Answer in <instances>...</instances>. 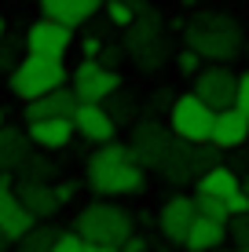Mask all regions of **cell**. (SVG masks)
<instances>
[{"label": "cell", "mask_w": 249, "mask_h": 252, "mask_svg": "<svg viewBox=\"0 0 249 252\" xmlns=\"http://www.w3.org/2000/svg\"><path fill=\"white\" fill-rule=\"evenodd\" d=\"M84 183L96 197H132L147 187V168L132 158L128 143H99L84 164Z\"/></svg>", "instance_id": "obj_1"}, {"label": "cell", "mask_w": 249, "mask_h": 252, "mask_svg": "<svg viewBox=\"0 0 249 252\" xmlns=\"http://www.w3.org/2000/svg\"><path fill=\"white\" fill-rule=\"evenodd\" d=\"M183 40H187V48H194L202 59H209V63H231V59L242 51L246 33H242V22L231 11L202 7V11H194L191 19H187Z\"/></svg>", "instance_id": "obj_2"}, {"label": "cell", "mask_w": 249, "mask_h": 252, "mask_svg": "<svg viewBox=\"0 0 249 252\" xmlns=\"http://www.w3.org/2000/svg\"><path fill=\"white\" fill-rule=\"evenodd\" d=\"M125 55L136 63V69L143 73H158L161 66L173 59V40H169V30L161 22V15L154 11H143L140 19L125 30Z\"/></svg>", "instance_id": "obj_3"}, {"label": "cell", "mask_w": 249, "mask_h": 252, "mask_svg": "<svg viewBox=\"0 0 249 252\" xmlns=\"http://www.w3.org/2000/svg\"><path fill=\"white\" fill-rule=\"evenodd\" d=\"M73 230L96 245H125L136 234V220L117 201H92L73 216Z\"/></svg>", "instance_id": "obj_4"}, {"label": "cell", "mask_w": 249, "mask_h": 252, "mask_svg": "<svg viewBox=\"0 0 249 252\" xmlns=\"http://www.w3.org/2000/svg\"><path fill=\"white\" fill-rule=\"evenodd\" d=\"M70 81V69L63 66V59H51V55H33L26 51L22 63L7 73V88H11L15 99L30 102V99H40V95L63 88Z\"/></svg>", "instance_id": "obj_5"}, {"label": "cell", "mask_w": 249, "mask_h": 252, "mask_svg": "<svg viewBox=\"0 0 249 252\" xmlns=\"http://www.w3.org/2000/svg\"><path fill=\"white\" fill-rule=\"evenodd\" d=\"M213 121H216V110H213L198 92L176 95L173 106H169V128H173L179 139L194 143V146L209 143V135H213Z\"/></svg>", "instance_id": "obj_6"}, {"label": "cell", "mask_w": 249, "mask_h": 252, "mask_svg": "<svg viewBox=\"0 0 249 252\" xmlns=\"http://www.w3.org/2000/svg\"><path fill=\"white\" fill-rule=\"evenodd\" d=\"M70 88L81 102H107L114 92H121V73L99 59H81V66L70 73Z\"/></svg>", "instance_id": "obj_7"}, {"label": "cell", "mask_w": 249, "mask_h": 252, "mask_svg": "<svg viewBox=\"0 0 249 252\" xmlns=\"http://www.w3.org/2000/svg\"><path fill=\"white\" fill-rule=\"evenodd\" d=\"M173 143H176V132L169 125H161V121H154V117L140 121L132 128V135H128V150H132V158L143 168H161V161H165Z\"/></svg>", "instance_id": "obj_8"}, {"label": "cell", "mask_w": 249, "mask_h": 252, "mask_svg": "<svg viewBox=\"0 0 249 252\" xmlns=\"http://www.w3.org/2000/svg\"><path fill=\"white\" fill-rule=\"evenodd\" d=\"M73 48V26L59 22V19H37L26 30V51L33 55H51V59H63L66 51Z\"/></svg>", "instance_id": "obj_9"}, {"label": "cell", "mask_w": 249, "mask_h": 252, "mask_svg": "<svg viewBox=\"0 0 249 252\" xmlns=\"http://www.w3.org/2000/svg\"><path fill=\"white\" fill-rule=\"evenodd\" d=\"M194 92L213 110H227V106H235V95H238V73H231L224 63H213L194 73Z\"/></svg>", "instance_id": "obj_10"}, {"label": "cell", "mask_w": 249, "mask_h": 252, "mask_svg": "<svg viewBox=\"0 0 249 252\" xmlns=\"http://www.w3.org/2000/svg\"><path fill=\"white\" fill-rule=\"evenodd\" d=\"M73 125H77V139H84L92 146L117 139V117L110 114L107 102H81L73 110Z\"/></svg>", "instance_id": "obj_11"}, {"label": "cell", "mask_w": 249, "mask_h": 252, "mask_svg": "<svg viewBox=\"0 0 249 252\" xmlns=\"http://www.w3.org/2000/svg\"><path fill=\"white\" fill-rule=\"evenodd\" d=\"M194 220H198V201L187 197V194H173L158 212V230H161L165 241L183 245V238H187V230L194 227Z\"/></svg>", "instance_id": "obj_12"}, {"label": "cell", "mask_w": 249, "mask_h": 252, "mask_svg": "<svg viewBox=\"0 0 249 252\" xmlns=\"http://www.w3.org/2000/svg\"><path fill=\"white\" fill-rule=\"evenodd\" d=\"M26 132H30L37 150H70V143L77 139V125L73 117H40V121H26Z\"/></svg>", "instance_id": "obj_13"}, {"label": "cell", "mask_w": 249, "mask_h": 252, "mask_svg": "<svg viewBox=\"0 0 249 252\" xmlns=\"http://www.w3.org/2000/svg\"><path fill=\"white\" fill-rule=\"evenodd\" d=\"M209 143H213V146H220L224 154L249 146V114H246V110H238V106L216 110V121H213V135H209Z\"/></svg>", "instance_id": "obj_14"}, {"label": "cell", "mask_w": 249, "mask_h": 252, "mask_svg": "<svg viewBox=\"0 0 249 252\" xmlns=\"http://www.w3.org/2000/svg\"><path fill=\"white\" fill-rule=\"evenodd\" d=\"M158 176L165 179L169 187H183V183H191V179H198V146L176 135V143L169 146Z\"/></svg>", "instance_id": "obj_15"}, {"label": "cell", "mask_w": 249, "mask_h": 252, "mask_svg": "<svg viewBox=\"0 0 249 252\" xmlns=\"http://www.w3.org/2000/svg\"><path fill=\"white\" fill-rule=\"evenodd\" d=\"M37 223V216L30 212V208L22 205V197H19V190L11 187V176H0V227H4L7 234H11L15 241L22 238L26 230Z\"/></svg>", "instance_id": "obj_16"}, {"label": "cell", "mask_w": 249, "mask_h": 252, "mask_svg": "<svg viewBox=\"0 0 249 252\" xmlns=\"http://www.w3.org/2000/svg\"><path fill=\"white\" fill-rule=\"evenodd\" d=\"M81 106V99H77V92L70 84H63V88L40 95V99H30L26 102V121H40V117H73V110Z\"/></svg>", "instance_id": "obj_17"}, {"label": "cell", "mask_w": 249, "mask_h": 252, "mask_svg": "<svg viewBox=\"0 0 249 252\" xmlns=\"http://www.w3.org/2000/svg\"><path fill=\"white\" fill-rule=\"evenodd\" d=\"M15 190H19L22 205L30 208L37 220H51V216L63 208V201H59V190L55 183H37V179H15Z\"/></svg>", "instance_id": "obj_18"}, {"label": "cell", "mask_w": 249, "mask_h": 252, "mask_svg": "<svg viewBox=\"0 0 249 252\" xmlns=\"http://www.w3.org/2000/svg\"><path fill=\"white\" fill-rule=\"evenodd\" d=\"M33 150H37V146H33V139H30L26 128L4 125V128H0V176H4V172L15 176V168H19Z\"/></svg>", "instance_id": "obj_19"}, {"label": "cell", "mask_w": 249, "mask_h": 252, "mask_svg": "<svg viewBox=\"0 0 249 252\" xmlns=\"http://www.w3.org/2000/svg\"><path fill=\"white\" fill-rule=\"evenodd\" d=\"M227 223L224 220H213V216H202L198 212V220H194V227L187 230V238H183V249L187 252H213V249H220V245H227Z\"/></svg>", "instance_id": "obj_20"}, {"label": "cell", "mask_w": 249, "mask_h": 252, "mask_svg": "<svg viewBox=\"0 0 249 252\" xmlns=\"http://www.w3.org/2000/svg\"><path fill=\"white\" fill-rule=\"evenodd\" d=\"M99 7H103V0H40V11L48 19H59V22L73 26V30L92 22L99 15Z\"/></svg>", "instance_id": "obj_21"}, {"label": "cell", "mask_w": 249, "mask_h": 252, "mask_svg": "<svg viewBox=\"0 0 249 252\" xmlns=\"http://www.w3.org/2000/svg\"><path fill=\"white\" fill-rule=\"evenodd\" d=\"M194 194H216V197H231L238 187H242V176H238L231 164H216V168L202 172L198 179H194Z\"/></svg>", "instance_id": "obj_22"}, {"label": "cell", "mask_w": 249, "mask_h": 252, "mask_svg": "<svg viewBox=\"0 0 249 252\" xmlns=\"http://www.w3.org/2000/svg\"><path fill=\"white\" fill-rule=\"evenodd\" d=\"M59 234H63V230L51 227L48 220H37L19 241H15V252H51V249H55V241H59Z\"/></svg>", "instance_id": "obj_23"}, {"label": "cell", "mask_w": 249, "mask_h": 252, "mask_svg": "<svg viewBox=\"0 0 249 252\" xmlns=\"http://www.w3.org/2000/svg\"><path fill=\"white\" fill-rule=\"evenodd\" d=\"M15 179H37V183H55L59 179V164L48 158V150L30 154L19 168H15Z\"/></svg>", "instance_id": "obj_24"}, {"label": "cell", "mask_w": 249, "mask_h": 252, "mask_svg": "<svg viewBox=\"0 0 249 252\" xmlns=\"http://www.w3.org/2000/svg\"><path fill=\"white\" fill-rule=\"evenodd\" d=\"M103 11H107V19L114 22L117 30H128L143 11H150V4L147 0H110V4H103Z\"/></svg>", "instance_id": "obj_25"}, {"label": "cell", "mask_w": 249, "mask_h": 252, "mask_svg": "<svg viewBox=\"0 0 249 252\" xmlns=\"http://www.w3.org/2000/svg\"><path fill=\"white\" fill-rule=\"evenodd\" d=\"M194 201H198V212H202V216H213V220H224V223H231L227 197H216V194H194Z\"/></svg>", "instance_id": "obj_26"}, {"label": "cell", "mask_w": 249, "mask_h": 252, "mask_svg": "<svg viewBox=\"0 0 249 252\" xmlns=\"http://www.w3.org/2000/svg\"><path fill=\"white\" fill-rule=\"evenodd\" d=\"M22 48H26V37H22V44L15 37H4V44H0V69H4V73H11V69L22 63Z\"/></svg>", "instance_id": "obj_27"}, {"label": "cell", "mask_w": 249, "mask_h": 252, "mask_svg": "<svg viewBox=\"0 0 249 252\" xmlns=\"http://www.w3.org/2000/svg\"><path fill=\"white\" fill-rule=\"evenodd\" d=\"M227 234H231V245H235V249H249V212H242V216H231V227H227Z\"/></svg>", "instance_id": "obj_28"}, {"label": "cell", "mask_w": 249, "mask_h": 252, "mask_svg": "<svg viewBox=\"0 0 249 252\" xmlns=\"http://www.w3.org/2000/svg\"><path fill=\"white\" fill-rule=\"evenodd\" d=\"M176 69L179 73H187V77H194L202 69V55L194 48H183V51H176Z\"/></svg>", "instance_id": "obj_29"}, {"label": "cell", "mask_w": 249, "mask_h": 252, "mask_svg": "<svg viewBox=\"0 0 249 252\" xmlns=\"http://www.w3.org/2000/svg\"><path fill=\"white\" fill-rule=\"evenodd\" d=\"M84 249H88V241H84V238H81L77 230H63L51 252H84Z\"/></svg>", "instance_id": "obj_30"}, {"label": "cell", "mask_w": 249, "mask_h": 252, "mask_svg": "<svg viewBox=\"0 0 249 252\" xmlns=\"http://www.w3.org/2000/svg\"><path fill=\"white\" fill-rule=\"evenodd\" d=\"M220 154H224V150L213 146V143H202L198 146V176H202V172H209V168H216V164H224V161H220Z\"/></svg>", "instance_id": "obj_31"}, {"label": "cell", "mask_w": 249, "mask_h": 252, "mask_svg": "<svg viewBox=\"0 0 249 252\" xmlns=\"http://www.w3.org/2000/svg\"><path fill=\"white\" fill-rule=\"evenodd\" d=\"M227 208H231V216H242V212H249V194H246L242 187H238L235 194L227 197Z\"/></svg>", "instance_id": "obj_32"}, {"label": "cell", "mask_w": 249, "mask_h": 252, "mask_svg": "<svg viewBox=\"0 0 249 252\" xmlns=\"http://www.w3.org/2000/svg\"><path fill=\"white\" fill-rule=\"evenodd\" d=\"M235 106L249 114V69H246V73H238V95H235Z\"/></svg>", "instance_id": "obj_33"}, {"label": "cell", "mask_w": 249, "mask_h": 252, "mask_svg": "<svg viewBox=\"0 0 249 252\" xmlns=\"http://www.w3.org/2000/svg\"><path fill=\"white\" fill-rule=\"evenodd\" d=\"M121 55H125V44H121V48H117V44H103V51H99V63L117 66V63H121Z\"/></svg>", "instance_id": "obj_34"}, {"label": "cell", "mask_w": 249, "mask_h": 252, "mask_svg": "<svg viewBox=\"0 0 249 252\" xmlns=\"http://www.w3.org/2000/svg\"><path fill=\"white\" fill-rule=\"evenodd\" d=\"M99 51H103V40L99 37H84L81 40V55L84 59H99Z\"/></svg>", "instance_id": "obj_35"}, {"label": "cell", "mask_w": 249, "mask_h": 252, "mask_svg": "<svg viewBox=\"0 0 249 252\" xmlns=\"http://www.w3.org/2000/svg\"><path fill=\"white\" fill-rule=\"evenodd\" d=\"M55 190H59V201H63V205H70V201H73V194H77V187H73V183H66V179H55Z\"/></svg>", "instance_id": "obj_36"}, {"label": "cell", "mask_w": 249, "mask_h": 252, "mask_svg": "<svg viewBox=\"0 0 249 252\" xmlns=\"http://www.w3.org/2000/svg\"><path fill=\"white\" fill-rule=\"evenodd\" d=\"M125 252H147V238H140V234H132V238L121 245Z\"/></svg>", "instance_id": "obj_37"}, {"label": "cell", "mask_w": 249, "mask_h": 252, "mask_svg": "<svg viewBox=\"0 0 249 252\" xmlns=\"http://www.w3.org/2000/svg\"><path fill=\"white\" fill-rule=\"evenodd\" d=\"M11 249H15V238H11L4 227H0V252H11Z\"/></svg>", "instance_id": "obj_38"}, {"label": "cell", "mask_w": 249, "mask_h": 252, "mask_svg": "<svg viewBox=\"0 0 249 252\" xmlns=\"http://www.w3.org/2000/svg\"><path fill=\"white\" fill-rule=\"evenodd\" d=\"M84 252H125L121 245H96V241H88V249Z\"/></svg>", "instance_id": "obj_39"}, {"label": "cell", "mask_w": 249, "mask_h": 252, "mask_svg": "<svg viewBox=\"0 0 249 252\" xmlns=\"http://www.w3.org/2000/svg\"><path fill=\"white\" fill-rule=\"evenodd\" d=\"M4 37H7V22L0 19V44H4Z\"/></svg>", "instance_id": "obj_40"}, {"label": "cell", "mask_w": 249, "mask_h": 252, "mask_svg": "<svg viewBox=\"0 0 249 252\" xmlns=\"http://www.w3.org/2000/svg\"><path fill=\"white\" fill-rule=\"evenodd\" d=\"M213 252H238V249H227V245H220V249H213Z\"/></svg>", "instance_id": "obj_41"}, {"label": "cell", "mask_w": 249, "mask_h": 252, "mask_svg": "<svg viewBox=\"0 0 249 252\" xmlns=\"http://www.w3.org/2000/svg\"><path fill=\"white\" fill-rule=\"evenodd\" d=\"M242 190H246V194H249V176H242Z\"/></svg>", "instance_id": "obj_42"}, {"label": "cell", "mask_w": 249, "mask_h": 252, "mask_svg": "<svg viewBox=\"0 0 249 252\" xmlns=\"http://www.w3.org/2000/svg\"><path fill=\"white\" fill-rule=\"evenodd\" d=\"M0 128H4V114H0Z\"/></svg>", "instance_id": "obj_43"}, {"label": "cell", "mask_w": 249, "mask_h": 252, "mask_svg": "<svg viewBox=\"0 0 249 252\" xmlns=\"http://www.w3.org/2000/svg\"><path fill=\"white\" fill-rule=\"evenodd\" d=\"M238 252H249V249H238Z\"/></svg>", "instance_id": "obj_44"}]
</instances>
